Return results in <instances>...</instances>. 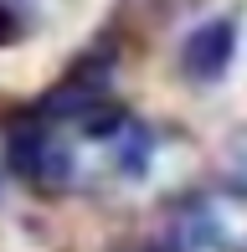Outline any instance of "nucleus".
<instances>
[{"instance_id":"nucleus-1","label":"nucleus","mask_w":247,"mask_h":252,"mask_svg":"<svg viewBox=\"0 0 247 252\" xmlns=\"http://www.w3.org/2000/svg\"><path fill=\"white\" fill-rule=\"evenodd\" d=\"M175 252H247V190H211L181 206V216L170 221Z\"/></svg>"},{"instance_id":"nucleus-2","label":"nucleus","mask_w":247,"mask_h":252,"mask_svg":"<svg viewBox=\"0 0 247 252\" xmlns=\"http://www.w3.org/2000/svg\"><path fill=\"white\" fill-rule=\"evenodd\" d=\"M232 52H237V26L232 21H206L181 41V72L196 77V83H211V77L227 72Z\"/></svg>"},{"instance_id":"nucleus-3","label":"nucleus","mask_w":247,"mask_h":252,"mask_svg":"<svg viewBox=\"0 0 247 252\" xmlns=\"http://www.w3.org/2000/svg\"><path fill=\"white\" fill-rule=\"evenodd\" d=\"M227 175H232V186L247 190V129L232 134V144H227Z\"/></svg>"}]
</instances>
